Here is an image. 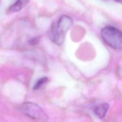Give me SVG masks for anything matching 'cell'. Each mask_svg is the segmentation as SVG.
<instances>
[{
    "instance_id": "obj_4",
    "label": "cell",
    "mask_w": 122,
    "mask_h": 122,
    "mask_svg": "<svg viewBox=\"0 0 122 122\" xmlns=\"http://www.w3.org/2000/svg\"><path fill=\"white\" fill-rule=\"evenodd\" d=\"M109 105L107 103H102L97 105L94 109V114L99 118H103L109 109Z\"/></svg>"
},
{
    "instance_id": "obj_3",
    "label": "cell",
    "mask_w": 122,
    "mask_h": 122,
    "mask_svg": "<svg viewBox=\"0 0 122 122\" xmlns=\"http://www.w3.org/2000/svg\"><path fill=\"white\" fill-rule=\"evenodd\" d=\"M22 112L30 118L41 121H46L48 117L43 109L38 104L31 102H25L21 105Z\"/></svg>"
},
{
    "instance_id": "obj_2",
    "label": "cell",
    "mask_w": 122,
    "mask_h": 122,
    "mask_svg": "<svg viewBox=\"0 0 122 122\" xmlns=\"http://www.w3.org/2000/svg\"><path fill=\"white\" fill-rule=\"evenodd\" d=\"M101 36L103 40L113 49H121L122 33L118 28L112 26H106L101 30Z\"/></svg>"
},
{
    "instance_id": "obj_1",
    "label": "cell",
    "mask_w": 122,
    "mask_h": 122,
    "mask_svg": "<svg viewBox=\"0 0 122 122\" xmlns=\"http://www.w3.org/2000/svg\"><path fill=\"white\" fill-rule=\"evenodd\" d=\"M73 23L72 19L66 15H62L51 27V38L58 45H61L65 40L66 33Z\"/></svg>"
},
{
    "instance_id": "obj_5",
    "label": "cell",
    "mask_w": 122,
    "mask_h": 122,
    "mask_svg": "<svg viewBox=\"0 0 122 122\" xmlns=\"http://www.w3.org/2000/svg\"><path fill=\"white\" fill-rule=\"evenodd\" d=\"M29 0H17L9 8L10 12H16L23 9L29 2Z\"/></svg>"
},
{
    "instance_id": "obj_6",
    "label": "cell",
    "mask_w": 122,
    "mask_h": 122,
    "mask_svg": "<svg viewBox=\"0 0 122 122\" xmlns=\"http://www.w3.org/2000/svg\"><path fill=\"white\" fill-rule=\"evenodd\" d=\"M48 81L49 79L46 77H44L40 79L34 86L33 90H37L38 89H39L40 88H41V86H42L44 84L46 83Z\"/></svg>"
},
{
    "instance_id": "obj_8",
    "label": "cell",
    "mask_w": 122,
    "mask_h": 122,
    "mask_svg": "<svg viewBox=\"0 0 122 122\" xmlns=\"http://www.w3.org/2000/svg\"><path fill=\"white\" fill-rule=\"evenodd\" d=\"M115 0V1H116V2H121V0Z\"/></svg>"
},
{
    "instance_id": "obj_7",
    "label": "cell",
    "mask_w": 122,
    "mask_h": 122,
    "mask_svg": "<svg viewBox=\"0 0 122 122\" xmlns=\"http://www.w3.org/2000/svg\"><path fill=\"white\" fill-rule=\"evenodd\" d=\"M40 37L39 36L34 37L31 39H30L29 41V43L30 45L31 46H35L40 41Z\"/></svg>"
}]
</instances>
